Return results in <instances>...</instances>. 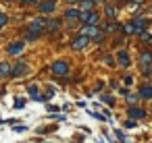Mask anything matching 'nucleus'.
Returning <instances> with one entry per match:
<instances>
[{
	"label": "nucleus",
	"instance_id": "obj_1",
	"mask_svg": "<svg viewBox=\"0 0 152 143\" xmlns=\"http://www.w3.org/2000/svg\"><path fill=\"white\" fill-rule=\"evenodd\" d=\"M44 29H46V21H44V19H36V21H31V25H29V33H27V40H36Z\"/></svg>",
	"mask_w": 152,
	"mask_h": 143
},
{
	"label": "nucleus",
	"instance_id": "obj_2",
	"mask_svg": "<svg viewBox=\"0 0 152 143\" xmlns=\"http://www.w3.org/2000/svg\"><path fill=\"white\" fill-rule=\"evenodd\" d=\"M79 19H81L86 25H98V21H100L98 13H94V11H83V13L79 15Z\"/></svg>",
	"mask_w": 152,
	"mask_h": 143
},
{
	"label": "nucleus",
	"instance_id": "obj_3",
	"mask_svg": "<svg viewBox=\"0 0 152 143\" xmlns=\"http://www.w3.org/2000/svg\"><path fill=\"white\" fill-rule=\"evenodd\" d=\"M52 73H54L56 77H65V75L69 73V64H67L65 60H56V62L52 64Z\"/></svg>",
	"mask_w": 152,
	"mask_h": 143
},
{
	"label": "nucleus",
	"instance_id": "obj_4",
	"mask_svg": "<svg viewBox=\"0 0 152 143\" xmlns=\"http://www.w3.org/2000/svg\"><path fill=\"white\" fill-rule=\"evenodd\" d=\"M54 9H56V0H42V2L38 4V11L44 13V15L54 13Z\"/></svg>",
	"mask_w": 152,
	"mask_h": 143
},
{
	"label": "nucleus",
	"instance_id": "obj_5",
	"mask_svg": "<svg viewBox=\"0 0 152 143\" xmlns=\"http://www.w3.org/2000/svg\"><path fill=\"white\" fill-rule=\"evenodd\" d=\"M27 73H29L27 62H17V64H15V69H11V75H13V77H25Z\"/></svg>",
	"mask_w": 152,
	"mask_h": 143
},
{
	"label": "nucleus",
	"instance_id": "obj_6",
	"mask_svg": "<svg viewBox=\"0 0 152 143\" xmlns=\"http://www.w3.org/2000/svg\"><path fill=\"white\" fill-rule=\"evenodd\" d=\"M98 33H100V31H98V25H83V27H81V35H86V38H90V40H94Z\"/></svg>",
	"mask_w": 152,
	"mask_h": 143
},
{
	"label": "nucleus",
	"instance_id": "obj_7",
	"mask_svg": "<svg viewBox=\"0 0 152 143\" xmlns=\"http://www.w3.org/2000/svg\"><path fill=\"white\" fill-rule=\"evenodd\" d=\"M88 44H90V38H86V35H79V38H75V40L71 42V48H73V50H83Z\"/></svg>",
	"mask_w": 152,
	"mask_h": 143
},
{
	"label": "nucleus",
	"instance_id": "obj_8",
	"mask_svg": "<svg viewBox=\"0 0 152 143\" xmlns=\"http://www.w3.org/2000/svg\"><path fill=\"white\" fill-rule=\"evenodd\" d=\"M23 48H25V42H21V40H19V42L11 44V46L7 48V52H9L11 56H15V54H21V52H23Z\"/></svg>",
	"mask_w": 152,
	"mask_h": 143
},
{
	"label": "nucleus",
	"instance_id": "obj_9",
	"mask_svg": "<svg viewBox=\"0 0 152 143\" xmlns=\"http://www.w3.org/2000/svg\"><path fill=\"white\" fill-rule=\"evenodd\" d=\"M131 25H133L135 33H142V31L148 27V21H146V19H135V21H131Z\"/></svg>",
	"mask_w": 152,
	"mask_h": 143
},
{
	"label": "nucleus",
	"instance_id": "obj_10",
	"mask_svg": "<svg viewBox=\"0 0 152 143\" xmlns=\"http://www.w3.org/2000/svg\"><path fill=\"white\" fill-rule=\"evenodd\" d=\"M117 60H119V64H121L123 69H127V66H129V54H127L125 50L117 54Z\"/></svg>",
	"mask_w": 152,
	"mask_h": 143
},
{
	"label": "nucleus",
	"instance_id": "obj_11",
	"mask_svg": "<svg viewBox=\"0 0 152 143\" xmlns=\"http://www.w3.org/2000/svg\"><path fill=\"white\" fill-rule=\"evenodd\" d=\"M144 116H146V112L142 108H129V118L135 120V118H144Z\"/></svg>",
	"mask_w": 152,
	"mask_h": 143
},
{
	"label": "nucleus",
	"instance_id": "obj_12",
	"mask_svg": "<svg viewBox=\"0 0 152 143\" xmlns=\"http://www.w3.org/2000/svg\"><path fill=\"white\" fill-rule=\"evenodd\" d=\"M140 64H142L144 69L150 66V64H152V54H150V52H144V54L140 56Z\"/></svg>",
	"mask_w": 152,
	"mask_h": 143
},
{
	"label": "nucleus",
	"instance_id": "obj_13",
	"mask_svg": "<svg viewBox=\"0 0 152 143\" xmlns=\"http://www.w3.org/2000/svg\"><path fill=\"white\" fill-rule=\"evenodd\" d=\"M58 27H61V21H56V19L54 21H46V31L48 33H54Z\"/></svg>",
	"mask_w": 152,
	"mask_h": 143
},
{
	"label": "nucleus",
	"instance_id": "obj_14",
	"mask_svg": "<svg viewBox=\"0 0 152 143\" xmlns=\"http://www.w3.org/2000/svg\"><path fill=\"white\" fill-rule=\"evenodd\" d=\"M7 75H11V64L9 62H0V79H4Z\"/></svg>",
	"mask_w": 152,
	"mask_h": 143
},
{
	"label": "nucleus",
	"instance_id": "obj_15",
	"mask_svg": "<svg viewBox=\"0 0 152 143\" xmlns=\"http://www.w3.org/2000/svg\"><path fill=\"white\" fill-rule=\"evenodd\" d=\"M65 19H69V21H77V19H79V11H77V9H69V11L65 13Z\"/></svg>",
	"mask_w": 152,
	"mask_h": 143
},
{
	"label": "nucleus",
	"instance_id": "obj_16",
	"mask_svg": "<svg viewBox=\"0 0 152 143\" xmlns=\"http://www.w3.org/2000/svg\"><path fill=\"white\" fill-rule=\"evenodd\" d=\"M140 98H148V100H152V85L142 87V89H140Z\"/></svg>",
	"mask_w": 152,
	"mask_h": 143
},
{
	"label": "nucleus",
	"instance_id": "obj_17",
	"mask_svg": "<svg viewBox=\"0 0 152 143\" xmlns=\"http://www.w3.org/2000/svg\"><path fill=\"white\" fill-rule=\"evenodd\" d=\"M29 95L34 100H40V87L38 85H29Z\"/></svg>",
	"mask_w": 152,
	"mask_h": 143
},
{
	"label": "nucleus",
	"instance_id": "obj_18",
	"mask_svg": "<svg viewBox=\"0 0 152 143\" xmlns=\"http://www.w3.org/2000/svg\"><path fill=\"white\" fill-rule=\"evenodd\" d=\"M79 6L83 11H92L94 9V2H92V0H79Z\"/></svg>",
	"mask_w": 152,
	"mask_h": 143
},
{
	"label": "nucleus",
	"instance_id": "obj_19",
	"mask_svg": "<svg viewBox=\"0 0 152 143\" xmlns=\"http://www.w3.org/2000/svg\"><path fill=\"white\" fill-rule=\"evenodd\" d=\"M123 31H125L127 35H131V33H135V29H133V25H131V23H127V25H123Z\"/></svg>",
	"mask_w": 152,
	"mask_h": 143
},
{
	"label": "nucleus",
	"instance_id": "obj_20",
	"mask_svg": "<svg viewBox=\"0 0 152 143\" xmlns=\"http://www.w3.org/2000/svg\"><path fill=\"white\" fill-rule=\"evenodd\" d=\"M23 106H25V98H17V100H15V108H17V110H21Z\"/></svg>",
	"mask_w": 152,
	"mask_h": 143
},
{
	"label": "nucleus",
	"instance_id": "obj_21",
	"mask_svg": "<svg viewBox=\"0 0 152 143\" xmlns=\"http://www.w3.org/2000/svg\"><path fill=\"white\" fill-rule=\"evenodd\" d=\"M7 23H9V17H7L4 13H0V29H2V27H4Z\"/></svg>",
	"mask_w": 152,
	"mask_h": 143
},
{
	"label": "nucleus",
	"instance_id": "obj_22",
	"mask_svg": "<svg viewBox=\"0 0 152 143\" xmlns=\"http://www.w3.org/2000/svg\"><path fill=\"white\" fill-rule=\"evenodd\" d=\"M106 15H108V17H110V19H113V17H115V15H117V9H115V6H110V4H108V6H106Z\"/></svg>",
	"mask_w": 152,
	"mask_h": 143
},
{
	"label": "nucleus",
	"instance_id": "obj_23",
	"mask_svg": "<svg viewBox=\"0 0 152 143\" xmlns=\"http://www.w3.org/2000/svg\"><path fill=\"white\" fill-rule=\"evenodd\" d=\"M102 102H106V104H115V98H113V95H102Z\"/></svg>",
	"mask_w": 152,
	"mask_h": 143
},
{
	"label": "nucleus",
	"instance_id": "obj_24",
	"mask_svg": "<svg viewBox=\"0 0 152 143\" xmlns=\"http://www.w3.org/2000/svg\"><path fill=\"white\" fill-rule=\"evenodd\" d=\"M127 102H129V104L137 102V95H135V93H129V95H127Z\"/></svg>",
	"mask_w": 152,
	"mask_h": 143
},
{
	"label": "nucleus",
	"instance_id": "obj_25",
	"mask_svg": "<svg viewBox=\"0 0 152 143\" xmlns=\"http://www.w3.org/2000/svg\"><path fill=\"white\" fill-rule=\"evenodd\" d=\"M125 126H127V129H133V126H135V120H133V118H129V120L125 122Z\"/></svg>",
	"mask_w": 152,
	"mask_h": 143
},
{
	"label": "nucleus",
	"instance_id": "obj_26",
	"mask_svg": "<svg viewBox=\"0 0 152 143\" xmlns=\"http://www.w3.org/2000/svg\"><path fill=\"white\" fill-rule=\"evenodd\" d=\"M104 62H106V64H108V66H113V64H115V60H113V58H110V56H106V58H104Z\"/></svg>",
	"mask_w": 152,
	"mask_h": 143
},
{
	"label": "nucleus",
	"instance_id": "obj_27",
	"mask_svg": "<svg viewBox=\"0 0 152 143\" xmlns=\"http://www.w3.org/2000/svg\"><path fill=\"white\" fill-rule=\"evenodd\" d=\"M115 29H117V25H113V23H110V25H106V31H115Z\"/></svg>",
	"mask_w": 152,
	"mask_h": 143
},
{
	"label": "nucleus",
	"instance_id": "obj_28",
	"mask_svg": "<svg viewBox=\"0 0 152 143\" xmlns=\"http://www.w3.org/2000/svg\"><path fill=\"white\" fill-rule=\"evenodd\" d=\"M25 4H34V2H38V0H23Z\"/></svg>",
	"mask_w": 152,
	"mask_h": 143
},
{
	"label": "nucleus",
	"instance_id": "obj_29",
	"mask_svg": "<svg viewBox=\"0 0 152 143\" xmlns=\"http://www.w3.org/2000/svg\"><path fill=\"white\" fill-rule=\"evenodd\" d=\"M131 2H135V4H144V0H131Z\"/></svg>",
	"mask_w": 152,
	"mask_h": 143
},
{
	"label": "nucleus",
	"instance_id": "obj_30",
	"mask_svg": "<svg viewBox=\"0 0 152 143\" xmlns=\"http://www.w3.org/2000/svg\"><path fill=\"white\" fill-rule=\"evenodd\" d=\"M92 2H96V4H104V0H92Z\"/></svg>",
	"mask_w": 152,
	"mask_h": 143
},
{
	"label": "nucleus",
	"instance_id": "obj_31",
	"mask_svg": "<svg viewBox=\"0 0 152 143\" xmlns=\"http://www.w3.org/2000/svg\"><path fill=\"white\" fill-rule=\"evenodd\" d=\"M67 2H69V4H73V2H79V0H67Z\"/></svg>",
	"mask_w": 152,
	"mask_h": 143
},
{
	"label": "nucleus",
	"instance_id": "obj_32",
	"mask_svg": "<svg viewBox=\"0 0 152 143\" xmlns=\"http://www.w3.org/2000/svg\"><path fill=\"white\" fill-rule=\"evenodd\" d=\"M7 2H13V0H7Z\"/></svg>",
	"mask_w": 152,
	"mask_h": 143
},
{
	"label": "nucleus",
	"instance_id": "obj_33",
	"mask_svg": "<svg viewBox=\"0 0 152 143\" xmlns=\"http://www.w3.org/2000/svg\"><path fill=\"white\" fill-rule=\"evenodd\" d=\"M127 2H131V0H127Z\"/></svg>",
	"mask_w": 152,
	"mask_h": 143
}]
</instances>
